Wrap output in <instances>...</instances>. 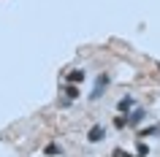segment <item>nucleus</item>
<instances>
[{"mask_svg":"<svg viewBox=\"0 0 160 157\" xmlns=\"http://www.w3.org/2000/svg\"><path fill=\"white\" fill-rule=\"evenodd\" d=\"M109 81H111V76L109 73H101L98 79H95V87H92V92H90V100H101V95L106 92V87H109Z\"/></svg>","mask_w":160,"mask_h":157,"instance_id":"nucleus-1","label":"nucleus"},{"mask_svg":"<svg viewBox=\"0 0 160 157\" xmlns=\"http://www.w3.org/2000/svg\"><path fill=\"white\" fill-rule=\"evenodd\" d=\"M106 138V125H92V127H90V130H87V141H90V144H101V141Z\"/></svg>","mask_w":160,"mask_h":157,"instance_id":"nucleus-2","label":"nucleus"},{"mask_svg":"<svg viewBox=\"0 0 160 157\" xmlns=\"http://www.w3.org/2000/svg\"><path fill=\"white\" fill-rule=\"evenodd\" d=\"M136 138H138V141H147V138H160V122H158V125H149V127H138Z\"/></svg>","mask_w":160,"mask_h":157,"instance_id":"nucleus-3","label":"nucleus"},{"mask_svg":"<svg viewBox=\"0 0 160 157\" xmlns=\"http://www.w3.org/2000/svg\"><path fill=\"white\" fill-rule=\"evenodd\" d=\"M84 79H87V71H84V68H71V71L65 73V84H82Z\"/></svg>","mask_w":160,"mask_h":157,"instance_id":"nucleus-4","label":"nucleus"},{"mask_svg":"<svg viewBox=\"0 0 160 157\" xmlns=\"http://www.w3.org/2000/svg\"><path fill=\"white\" fill-rule=\"evenodd\" d=\"M60 92H62V98H68L71 103L82 98V87H79V84H62V90H60Z\"/></svg>","mask_w":160,"mask_h":157,"instance_id":"nucleus-5","label":"nucleus"},{"mask_svg":"<svg viewBox=\"0 0 160 157\" xmlns=\"http://www.w3.org/2000/svg\"><path fill=\"white\" fill-rule=\"evenodd\" d=\"M144 119H147V108H133L128 114V127H138Z\"/></svg>","mask_w":160,"mask_h":157,"instance_id":"nucleus-6","label":"nucleus"},{"mask_svg":"<svg viewBox=\"0 0 160 157\" xmlns=\"http://www.w3.org/2000/svg\"><path fill=\"white\" fill-rule=\"evenodd\" d=\"M133 106H136L133 95H125V98L117 100V114H130V111H133Z\"/></svg>","mask_w":160,"mask_h":157,"instance_id":"nucleus-7","label":"nucleus"},{"mask_svg":"<svg viewBox=\"0 0 160 157\" xmlns=\"http://www.w3.org/2000/svg\"><path fill=\"white\" fill-rule=\"evenodd\" d=\"M62 157V146H60V144H46V146H43V157Z\"/></svg>","mask_w":160,"mask_h":157,"instance_id":"nucleus-8","label":"nucleus"},{"mask_svg":"<svg viewBox=\"0 0 160 157\" xmlns=\"http://www.w3.org/2000/svg\"><path fill=\"white\" fill-rule=\"evenodd\" d=\"M152 155V149L147 146V141H138V144H136V155L133 157H149Z\"/></svg>","mask_w":160,"mask_h":157,"instance_id":"nucleus-9","label":"nucleus"},{"mask_svg":"<svg viewBox=\"0 0 160 157\" xmlns=\"http://www.w3.org/2000/svg\"><path fill=\"white\" fill-rule=\"evenodd\" d=\"M114 127H117V130H125L128 127V114H117L114 116Z\"/></svg>","mask_w":160,"mask_h":157,"instance_id":"nucleus-10","label":"nucleus"},{"mask_svg":"<svg viewBox=\"0 0 160 157\" xmlns=\"http://www.w3.org/2000/svg\"><path fill=\"white\" fill-rule=\"evenodd\" d=\"M111 157H133V155H130V152H125V149H114V152H111Z\"/></svg>","mask_w":160,"mask_h":157,"instance_id":"nucleus-11","label":"nucleus"}]
</instances>
